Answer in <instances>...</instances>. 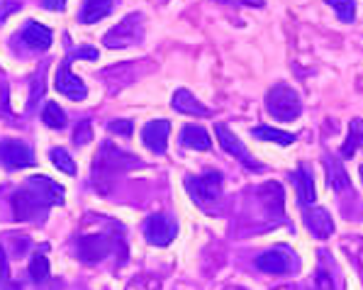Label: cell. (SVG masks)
<instances>
[{
	"label": "cell",
	"mask_w": 363,
	"mask_h": 290,
	"mask_svg": "<svg viewBox=\"0 0 363 290\" xmlns=\"http://www.w3.org/2000/svg\"><path fill=\"white\" fill-rule=\"evenodd\" d=\"M61 203H64V188L59 183H54L47 176H32L25 183V188H20L13 195V213L20 222L37 220V217L47 215V210L52 205H61Z\"/></svg>",
	"instance_id": "1"
},
{
	"label": "cell",
	"mask_w": 363,
	"mask_h": 290,
	"mask_svg": "<svg viewBox=\"0 0 363 290\" xmlns=\"http://www.w3.org/2000/svg\"><path fill=\"white\" fill-rule=\"evenodd\" d=\"M130 166H137L134 156H127L113 144H103V149L96 156V164H93V183H96V188H100L103 181H113L117 174L127 171Z\"/></svg>",
	"instance_id": "2"
},
{
	"label": "cell",
	"mask_w": 363,
	"mask_h": 290,
	"mask_svg": "<svg viewBox=\"0 0 363 290\" xmlns=\"http://www.w3.org/2000/svg\"><path fill=\"white\" fill-rule=\"evenodd\" d=\"M266 110L271 113V117H276V120L290 122V120H295V117H300L303 103H300V96L290 86L276 83L266 96Z\"/></svg>",
	"instance_id": "3"
},
{
	"label": "cell",
	"mask_w": 363,
	"mask_h": 290,
	"mask_svg": "<svg viewBox=\"0 0 363 290\" xmlns=\"http://www.w3.org/2000/svg\"><path fill=\"white\" fill-rule=\"evenodd\" d=\"M186 191L191 193L198 208H205L215 203L222 193V174L220 171H208L203 176H188L186 178Z\"/></svg>",
	"instance_id": "4"
},
{
	"label": "cell",
	"mask_w": 363,
	"mask_h": 290,
	"mask_svg": "<svg viewBox=\"0 0 363 290\" xmlns=\"http://www.w3.org/2000/svg\"><path fill=\"white\" fill-rule=\"evenodd\" d=\"M142 15L139 13H132L127 15L120 25H115L113 30L105 35V47L110 49H120V47H130V44H137L142 39Z\"/></svg>",
	"instance_id": "5"
},
{
	"label": "cell",
	"mask_w": 363,
	"mask_h": 290,
	"mask_svg": "<svg viewBox=\"0 0 363 290\" xmlns=\"http://www.w3.org/2000/svg\"><path fill=\"white\" fill-rule=\"evenodd\" d=\"M176 234H178V225L169 215H152L144 222V237L154 247H169L173 239H176Z\"/></svg>",
	"instance_id": "6"
},
{
	"label": "cell",
	"mask_w": 363,
	"mask_h": 290,
	"mask_svg": "<svg viewBox=\"0 0 363 290\" xmlns=\"http://www.w3.org/2000/svg\"><path fill=\"white\" fill-rule=\"evenodd\" d=\"M0 161L13 171L27 169V166L35 164V154L27 144L18 142V139H5V142H0Z\"/></svg>",
	"instance_id": "7"
},
{
	"label": "cell",
	"mask_w": 363,
	"mask_h": 290,
	"mask_svg": "<svg viewBox=\"0 0 363 290\" xmlns=\"http://www.w3.org/2000/svg\"><path fill=\"white\" fill-rule=\"evenodd\" d=\"M215 135H217V139H220L222 149H225L227 154L234 156V159H237V161H242V164H244V166H249V169L261 171V164H256V159L247 152V147H244V144L239 142L237 137H234V132L230 130V127H225V125H215Z\"/></svg>",
	"instance_id": "8"
},
{
	"label": "cell",
	"mask_w": 363,
	"mask_h": 290,
	"mask_svg": "<svg viewBox=\"0 0 363 290\" xmlns=\"http://www.w3.org/2000/svg\"><path fill=\"white\" fill-rule=\"evenodd\" d=\"M256 269L264 273H276V276H283V273H293L295 271V256L288 252V249H268L266 254H261L256 259Z\"/></svg>",
	"instance_id": "9"
},
{
	"label": "cell",
	"mask_w": 363,
	"mask_h": 290,
	"mask_svg": "<svg viewBox=\"0 0 363 290\" xmlns=\"http://www.w3.org/2000/svg\"><path fill=\"white\" fill-rule=\"evenodd\" d=\"M57 91L61 96L71 98V100H83L88 96L86 83L71 71V59H66L57 71Z\"/></svg>",
	"instance_id": "10"
},
{
	"label": "cell",
	"mask_w": 363,
	"mask_h": 290,
	"mask_svg": "<svg viewBox=\"0 0 363 290\" xmlns=\"http://www.w3.org/2000/svg\"><path fill=\"white\" fill-rule=\"evenodd\" d=\"M169 135H171V125L166 120H152L144 125L142 130V139L144 147L154 154H164L166 147H169Z\"/></svg>",
	"instance_id": "11"
},
{
	"label": "cell",
	"mask_w": 363,
	"mask_h": 290,
	"mask_svg": "<svg viewBox=\"0 0 363 290\" xmlns=\"http://www.w3.org/2000/svg\"><path fill=\"white\" fill-rule=\"evenodd\" d=\"M22 42L32 49V52H47L52 47V30L44 25H39L37 20H30L22 30Z\"/></svg>",
	"instance_id": "12"
},
{
	"label": "cell",
	"mask_w": 363,
	"mask_h": 290,
	"mask_svg": "<svg viewBox=\"0 0 363 290\" xmlns=\"http://www.w3.org/2000/svg\"><path fill=\"white\" fill-rule=\"evenodd\" d=\"M293 186L295 191H298V200L303 208H307V205H315L317 200V193H315V181H312V171L310 166H298V169L293 171Z\"/></svg>",
	"instance_id": "13"
},
{
	"label": "cell",
	"mask_w": 363,
	"mask_h": 290,
	"mask_svg": "<svg viewBox=\"0 0 363 290\" xmlns=\"http://www.w3.org/2000/svg\"><path fill=\"white\" fill-rule=\"evenodd\" d=\"M173 110H176V113H183V115H193V117H210L212 115V110L205 108L191 91H186V88H178V91L173 93Z\"/></svg>",
	"instance_id": "14"
},
{
	"label": "cell",
	"mask_w": 363,
	"mask_h": 290,
	"mask_svg": "<svg viewBox=\"0 0 363 290\" xmlns=\"http://www.w3.org/2000/svg\"><path fill=\"white\" fill-rule=\"evenodd\" d=\"M305 225H307V230L315 234L317 239H327V237H332V232H334L332 217H329L327 210H322V208H310V205H307Z\"/></svg>",
	"instance_id": "15"
},
{
	"label": "cell",
	"mask_w": 363,
	"mask_h": 290,
	"mask_svg": "<svg viewBox=\"0 0 363 290\" xmlns=\"http://www.w3.org/2000/svg\"><path fill=\"white\" fill-rule=\"evenodd\" d=\"M78 254L88 264H96V261L105 259L110 254V239L108 237H83L78 244Z\"/></svg>",
	"instance_id": "16"
},
{
	"label": "cell",
	"mask_w": 363,
	"mask_h": 290,
	"mask_svg": "<svg viewBox=\"0 0 363 290\" xmlns=\"http://www.w3.org/2000/svg\"><path fill=\"white\" fill-rule=\"evenodd\" d=\"M181 144H183V147H188V149H195V152H208V149L212 147L208 130H203V127H198V125H186V127H183Z\"/></svg>",
	"instance_id": "17"
},
{
	"label": "cell",
	"mask_w": 363,
	"mask_h": 290,
	"mask_svg": "<svg viewBox=\"0 0 363 290\" xmlns=\"http://www.w3.org/2000/svg\"><path fill=\"white\" fill-rule=\"evenodd\" d=\"M259 195L264 198L266 208H271L276 215H281L283 210H286V193H283L281 183L268 181L266 186H261V188H259Z\"/></svg>",
	"instance_id": "18"
},
{
	"label": "cell",
	"mask_w": 363,
	"mask_h": 290,
	"mask_svg": "<svg viewBox=\"0 0 363 290\" xmlns=\"http://www.w3.org/2000/svg\"><path fill=\"white\" fill-rule=\"evenodd\" d=\"M113 13V0H86L81 10V22L83 25H93V22H100L103 18Z\"/></svg>",
	"instance_id": "19"
},
{
	"label": "cell",
	"mask_w": 363,
	"mask_h": 290,
	"mask_svg": "<svg viewBox=\"0 0 363 290\" xmlns=\"http://www.w3.org/2000/svg\"><path fill=\"white\" fill-rule=\"evenodd\" d=\"M254 135L264 142H273V144H281V147H288V144L295 142V135L293 132H283V130H276V127H254Z\"/></svg>",
	"instance_id": "20"
},
{
	"label": "cell",
	"mask_w": 363,
	"mask_h": 290,
	"mask_svg": "<svg viewBox=\"0 0 363 290\" xmlns=\"http://www.w3.org/2000/svg\"><path fill=\"white\" fill-rule=\"evenodd\" d=\"M327 171H329V181H332V188L334 191H349L351 183H349V176H346V171L339 166L337 159H332V156H327Z\"/></svg>",
	"instance_id": "21"
},
{
	"label": "cell",
	"mask_w": 363,
	"mask_h": 290,
	"mask_svg": "<svg viewBox=\"0 0 363 290\" xmlns=\"http://www.w3.org/2000/svg\"><path fill=\"white\" fill-rule=\"evenodd\" d=\"M42 122L52 130H64L66 127V115L57 103H47L42 110Z\"/></svg>",
	"instance_id": "22"
},
{
	"label": "cell",
	"mask_w": 363,
	"mask_h": 290,
	"mask_svg": "<svg viewBox=\"0 0 363 290\" xmlns=\"http://www.w3.org/2000/svg\"><path fill=\"white\" fill-rule=\"evenodd\" d=\"M363 144V120H351L349 125V139H346L344 144V156H351L356 152V147H361Z\"/></svg>",
	"instance_id": "23"
},
{
	"label": "cell",
	"mask_w": 363,
	"mask_h": 290,
	"mask_svg": "<svg viewBox=\"0 0 363 290\" xmlns=\"http://www.w3.org/2000/svg\"><path fill=\"white\" fill-rule=\"evenodd\" d=\"M329 8L337 13L342 22H354L356 18V0H325Z\"/></svg>",
	"instance_id": "24"
},
{
	"label": "cell",
	"mask_w": 363,
	"mask_h": 290,
	"mask_svg": "<svg viewBox=\"0 0 363 290\" xmlns=\"http://www.w3.org/2000/svg\"><path fill=\"white\" fill-rule=\"evenodd\" d=\"M30 276H32V281H37V283L49 278V259L44 254H35L30 259Z\"/></svg>",
	"instance_id": "25"
},
{
	"label": "cell",
	"mask_w": 363,
	"mask_h": 290,
	"mask_svg": "<svg viewBox=\"0 0 363 290\" xmlns=\"http://www.w3.org/2000/svg\"><path fill=\"white\" fill-rule=\"evenodd\" d=\"M49 156H52L54 166H57L59 171H64V174H69V176L76 174V164H74V159H71L66 149H52V154H49Z\"/></svg>",
	"instance_id": "26"
},
{
	"label": "cell",
	"mask_w": 363,
	"mask_h": 290,
	"mask_svg": "<svg viewBox=\"0 0 363 290\" xmlns=\"http://www.w3.org/2000/svg\"><path fill=\"white\" fill-rule=\"evenodd\" d=\"M91 137H93V130H91V122L88 120H83L81 125L76 127V135H74V142L81 147V144H88L91 142Z\"/></svg>",
	"instance_id": "27"
},
{
	"label": "cell",
	"mask_w": 363,
	"mask_h": 290,
	"mask_svg": "<svg viewBox=\"0 0 363 290\" xmlns=\"http://www.w3.org/2000/svg\"><path fill=\"white\" fill-rule=\"evenodd\" d=\"M108 130L113 132V135L130 137L134 127H132V122H130V120H115V122H110V125H108Z\"/></svg>",
	"instance_id": "28"
},
{
	"label": "cell",
	"mask_w": 363,
	"mask_h": 290,
	"mask_svg": "<svg viewBox=\"0 0 363 290\" xmlns=\"http://www.w3.org/2000/svg\"><path fill=\"white\" fill-rule=\"evenodd\" d=\"M225 5H239V8H264V0H217Z\"/></svg>",
	"instance_id": "29"
},
{
	"label": "cell",
	"mask_w": 363,
	"mask_h": 290,
	"mask_svg": "<svg viewBox=\"0 0 363 290\" xmlns=\"http://www.w3.org/2000/svg\"><path fill=\"white\" fill-rule=\"evenodd\" d=\"M64 5H66V0H44V8H49V10H64Z\"/></svg>",
	"instance_id": "30"
},
{
	"label": "cell",
	"mask_w": 363,
	"mask_h": 290,
	"mask_svg": "<svg viewBox=\"0 0 363 290\" xmlns=\"http://www.w3.org/2000/svg\"><path fill=\"white\" fill-rule=\"evenodd\" d=\"M8 278V266H5V256L0 254V281H5Z\"/></svg>",
	"instance_id": "31"
},
{
	"label": "cell",
	"mask_w": 363,
	"mask_h": 290,
	"mask_svg": "<svg viewBox=\"0 0 363 290\" xmlns=\"http://www.w3.org/2000/svg\"><path fill=\"white\" fill-rule=\"evenodd\" d=\"M359 174H361V178H363V166H361V169H359Z\"/></svg>",
	"instance_id": "32"
}]
</instances>
